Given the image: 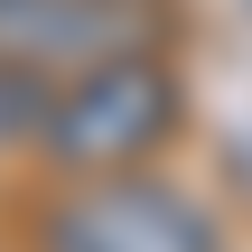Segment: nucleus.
<instances>
[{
	"label": "nucleus",
	"mask_w": 252,
	"mask_h": 252,
	"mask_svg": "<svg viewBox=\"0 0 252 252\" xmlns=\"http://www.w3.org/2000/svg\"><path fill=\"white\" fill-rule=\"evenodd\" d=\"M178 112H187L178 75H168L159 56H122V65L75 75V84L47 94L37 150H47L65 178H131V168H150V159L178 140Z\"/></svg>",
	"instance_id": "nucleus-1"
},
{
	"label": "nucleus",
	"mask_w": 252,
	"mask_h": 252,
	"mask_svg": "<svg viewBox=\"0 0 252 252\" xmlns=\"http://www.w3.org/2000/svg\"><path fill=\"white\" fill-rule=\"evenodd\" d=\"M37 252H224V243L187 187L131 168V178H75L37 215Z\"/></svg>",
	"instance_id": "nucleus-2"
},
{
	"label": "nucleus",
	"mask_w": 252,
	"mask_h": 252,
	"mask_svg": "<svg viewBox=\"0 0 252 252\" xmlns=\"http://www.w3.org/2000/svg\"><path fill=\"white\" fill-rule=\"evenodd\" d=\"M168 9L150 0H0V65L28 84H75L122 56H159Z\"/></svg>",
	"instance_id": "nucleus-3"
},
{
	"label": "nucleus",
	"mask_w": 252,
	"mask_h": 252,
	"mask_svg": "<svg viewBox=\"0 0 252 252\" xmlns=\"http://www.w3.org/2000/svg\"><path fill=\"white\" fill-rule=\"evenodd\" d=\"M37 131H47V84H28V75L0 65V159L9 150H37Z\"/></svg>",
	"instance_id": "nucleus-4"
},
{
	"label": "nucleus",
	"mask_w": 252,
	"mask_h": 252,
	"mask_svg": "<svg viewBox=\"0 0 252 252\" xmlns=\"http://www.w3.org/2000/svg\"><path fill=\"white\" fill-rule=\"evenodd\" d=\"M150 9H168V0H150Z\"/></svg>",
	"instance_id": "nucleus-5"
}]
</instances>
